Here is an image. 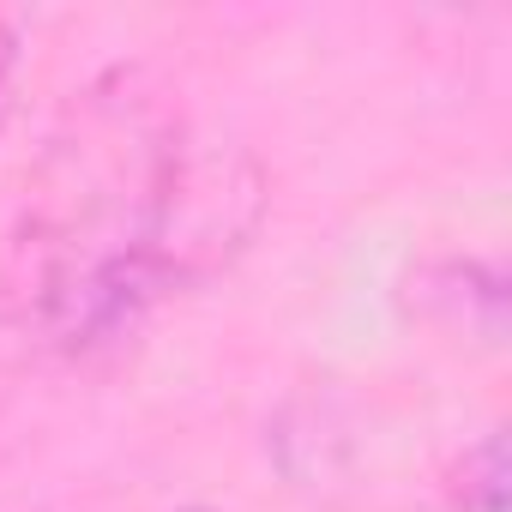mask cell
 Returning a JSON list of instances; mask_svg holds the SVG:
<instances>
[{
    "label": "cell",
    "instance_id": "cell-1",
    "mask_svg": "<svg viewBox=\"0 0 512 512\" xmlns=\"http://www.w3.org/2000/svg\"><path fill=\"white\" fill-rule=\"evenodd\" d=\"M464 506L470 512H506V446L500 434H488L470 458H464Z\"/></svg>",
    "mask_w": 512,
    "mask_h": 512
},
{
    "label": "cell",
    "instance_id": "cell-2",
    "mask_svg": "<svg viewBox=\"0 0 512 512\" xmlns=\"http://www.w3.org/2000/svg\"><path fill=\"white\" fill-rule=\"evenodd\" d=\"M7 73H13V31L0 25V91H7Z\"/></svg>",
    "mask_w": 512,
    "mask_h": 512
},
{
    "label": "cell",
    "instance_id": "cell-3",
    "mask_svg": "<svg viewBox=\"0 0 512 512\" xmlns=\"http://www.w3.org/2000/svg\"><path fill=\"white\" fill-rule=\"evenodd\" d=\"M187 512H211V506H187Z\"/></svg>",
    "mask_w": 512,
    "mask_h": 512
}]
</instances>
